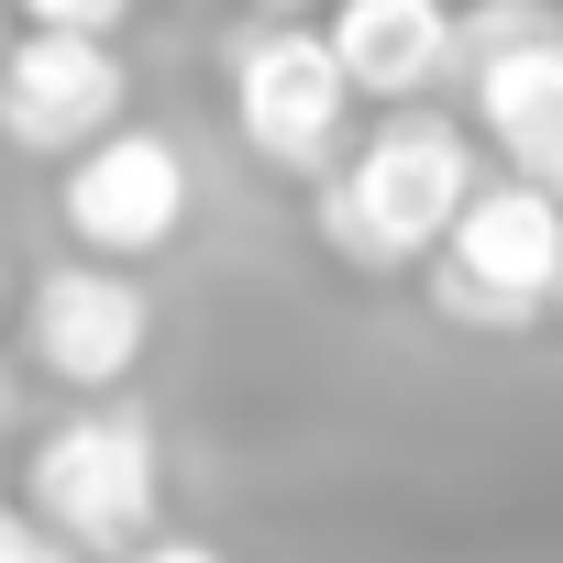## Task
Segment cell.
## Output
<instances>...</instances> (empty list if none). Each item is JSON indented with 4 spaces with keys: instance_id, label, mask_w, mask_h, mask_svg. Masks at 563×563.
Instances as JSON below:
<instances>
[{
    "instance_id": "6da1fadb",
    "label": "cell",
    "mask_w": 563,
    "mask_h": 563,
    "mask_svg": "<svg viewBox=\"0 0 563 563\" xmlns=\"http://www.w3.org/2000/svg\"><path fill=\"white\" fill-rule=\"evenodd\" d=\"M475 199V133L398 100L376 133H354L332 155V177L310 188L321 210V243L365 276H398V265H431V243L453 232V210Z\"/></svg>"
},
{
    "instance_id": "7a4b0ae2",
    "label": "cell",
    "mask_w": 563,
    "mask_h": 563,
    "mask_svg": "<svg viewBox=\"0 0 563 563\" xmlns=\"http://www.w3.org/2000/svg\"><path fill=\"white\" fill-rule=\"evenodd\" d=\"M552 276H563V199L541 177L475 188L431 243V299L442 321H475V332H530L552 310Z\"/></svg>"
},
{
    "instance_id": "3957f363",
    "label": "cell",
    "mask_w": 563,
    "mask_h": 563,
    "mask_svg": "<svg viewBox=\"0 0 563 563\" xmlns=\"http://www.w3.org/2000/svg\"><path fill=\"white\" fill-rule=\"evenodd\" d=\"M23 497H34V519H45L56 541H78V552H133V541L155 530V508H166V453H155L144 409H67V420L34 442Z\"/></svg>"
},
{
    "instance_id": "277c9868",
    "label": "cell",
    "mask_w": 563,
    "mask_h": 563,
    "mask_svg": "<svg viewBox=\"0 0 563 563\" xmlns=\"http://www.w3.org/2000/svg\"><path fill=\"white\" fill-rule=\"evenodd\" d=\"M232 133L254 144V166L299 177V188H321L332 155L354 144V78H343L332 34H310V12H299V23L265 12V23L232 45Z\"/></svg>"
},
{
    "instance_id": "5b68a950",
    "label": "cell",
    "mask_w": 563,
    "mask_h": 563,
    "mask_svg": "<svg viewBox=\"0 0 563 563\" xmlns=\"http://www.w3.org/2000/svg\"><path fill=\"white\" fill-rule=\"evenodd\" d=\"M56 221H67V243L78 254H100V265H133V254H166L177 232H188V155H177V133H155V122H111V133H89L78 155H67V177H56Z\"/></svg>"
},
{
    "instance_id": "8992f818",
    "label": "cell",
    "mask_w": 563,
    "mask_h": 563,
    "mask_svg": "<svg viewBox=\"0 0 563 563\" xmlns=\"http://www.w3.org/2000/svg\"><path fill=\"white\" fill-rule=\"evenodd\" d=\"M144 343H155V299H144L133 265L67 254L23 288V354H34V376H56L78 398H111L144 365Z\"/></svg>"
},
{
    "instance_id": "52a82bcc",
    "label": "cell",
    "mask_w": 563,
    "mask_h": 563,
    "mask_svg": "<svg viewBox=\"0 0 563 563\" xmlns=\"http://www.w3.org/2000/svg\"><path fill=\"white\" fill-rule=\"evenodd\" d=\"M133 100L111 34H45L23 23V45H0V144L12 155H78L89 133H111Z\"/></svg>"
},
{
    "instance_id": "ba28073f",
    "label": "cell",
    "mask_w": 563,
    "mask_h": 563,
    "mask_svg": "<svg viewBox=\"0 0 563 563\" xmlns=\"http://www.w3.org/2000/svg\"><path fill=\"white\" fill-rule=\"evenodd\" d=\"M321 34H332L354 100H376V111L420 100V89L453 67V12H442V0H332Z\"/></svg>"
},
{
    "instance_id": "9c48e42d",
    "label": "cell",
    "mask_w": 563,
    "mask_h": 563,
    "mask_svg": "<svg viewBox=\"0 0 563 563\" xmlns=\"http://www.w3.org/2000/svg\"><path fill=\"white\" fill-rule=\"evenodd\" d=\"M563 12L552 0H475V12H453V56L475 67V56H497V45H530V34H552Z\"/></svg>"
},
{
    "instance_id": "30bf717a",
    "label": "cell",
    "mask_w": 563,
    "mask_h": 563,
    "mask_svg": "<svg viewBox=\"0 0 563 563\" xmlns=\"http://www.w3.org/2000/svg\"><path fill=\"white\" fill-rule=\"evenodd\" d=\"M23 23H45V34H122L133 23V0H12Z\"/></svg>"
},
{
    "instance_id": "8fae6325",
    "label": "cell",
    "mask_w": 563,
    "mask_h": 563,
    "mask_svg": "<svg viewBox=\"0 0 563 563\" xmlns=\"http://www.w3.org/2000/svg\"><path fill=\"white\" fill-rule=\"evenodd\" d=\"M0 563H78V541H56L45 519H0Z\"/></svg>"
},
{
    "instance_id": "7c38bea8",
    "label": "cell",
    "mask_w": 563,
    "mask_h": 563,
    "mask_svg": "<svg viewBox=\"0 0 563 563\" xmlns=\"http://www.w3.org/2000/svg\"><path fill=\"white\" fill-rule=\"evenodd\" d=\"M111 563H221V552H210V541H166V530H144V541L111 552Z\"/></svg>"
},
{
    "instance_id": "4fadbf2b",
    "label": "cell",
    "mask_w": 563,
    "mask_h": 563,
    "mask_svg": "<svg viewBox=\"0 0 563 563\" xmlns=\"http://www.w3.org/2000/svg\"><path fill=\"white\" fill-rule=\"evenodd\" d=\"M254 12H276V23H299V12H310V0H254Z\"/></svg>"
},
{
    "instance_id": "5bb4252c",
    "label": "cell",
    "mask_w": 563,
    "mask_h": 563,
    "mask_svg": "<svg viewBox=\"0 0 563 563\" xmlns=\"http://www.w3.org/2000/svg\"><path fill=\"white\" fill-rule=\"evenodd\" d=\"M552 310H563V276H552Z\"/></svg>"
},
{
    "instance_id": "9a60e30c",
    "label": "cell",
    "mask_w": 563,
    "mask_h": 563,
    "mask_svg": "<svg viewBox=\"0 0 563 563\" xmlns=\"http://www.w3.org/2000/svg\"><path fill=\"white\" fill-rule=\"evenodd\" d=\"M0 45H12V23H0Z\"/></svg>"
},
{
    "instance_id": "2e32d148",
    "label": "cell",
    "mask_w": 563,
    "mask_h": 563,
    "mask_svg": "<svg viewBox=\"0 0 563 563\" xmlns=\"http://www.w3.org/2000/svg\"><path fill=\"white\" fill-rule=\"evenodd\" d=\"M0 398H12V387H0Z\"/></svg>"
}]
</instances>
